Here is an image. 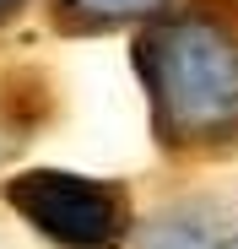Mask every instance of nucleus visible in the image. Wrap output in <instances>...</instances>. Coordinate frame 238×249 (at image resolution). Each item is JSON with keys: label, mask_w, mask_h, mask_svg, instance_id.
Returning a JSON list of instances; mask_svg holds the SVG:
<instances>
[{"label": "nucleus", "mask_w": 238, "mask_h": 249, "mask_svg": "<svg viewBox=\"0 0 238 249\" xmlns=\"http://www.w3.org/2000/svg\"><path fill=\"white\" fill-rule=\"evenodd\" d=\"M6 200L60 249H119L130 238V195L108 179L33 168L6 184Z\"/></svg>", "instance_id": "nucleus-2"}, {"label": "nucleus", "mask_w": 238, "mask_h": 249, "mask_svg": "<svg viewBox=\"0 0 238 249\" xmlns=\"http://www.w3.org/2000/svg\"><path fill=\"white\" fill-rule=\"evenodd\" d=\"M168 157L238 152V0H179L130 44Z\"/></svg>", "instance_id": "nucleus-1"}, {"label": "nucleus", "mask_w": 238, "mask_h": 249, "mask_svg": "<svg viewBox=\"0 0 238 249\" xmlns=\"http://www.w3.org/2000/svg\"><path fill=\"white\" fill-rule=\"evenodd\" d=\"M27 6H33V0H0V27H11V22H17Z\"/></svg>", "instance_id": "nucleus-4"}, {"label": "nucleus", "mask_w": 238, "mask_h": 249, "mask_svg": "<svg viewBox=\"0 0 238 249\" xmlns=\"http://www.w3.org/2000/svg\"><path fill=\"white\" fill-rule=\"evenodd\" d=\"M44 6H49L54 33H65V38H103V33H119L130 22L163 17L179 0H44Z\"/></svg>", "instance_id": "nucleus-3"}]
</instances>
